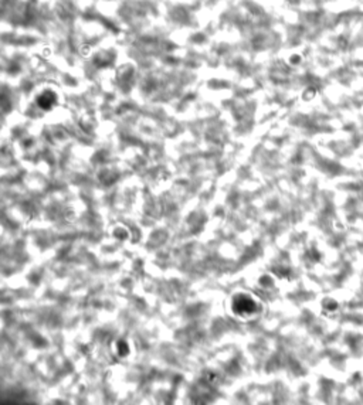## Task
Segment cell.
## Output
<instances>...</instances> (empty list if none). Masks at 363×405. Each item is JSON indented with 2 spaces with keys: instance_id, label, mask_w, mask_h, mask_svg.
I'll list each match as a JSON object with an SVG mask.
<instances>
[{
  "instance_id": "cell-1",
  "label": "cell",
  "mask_w": 363,
  "mask_h": 405,
  "mask_svg": "<svg viewBox=\"0 0 363 405\" xmlns=\"http://www.w3.org/2000/svg\"><path fill=\"white\" fill-rule=\"evenodd\" d=\"M233 309L240 316H247V315H251L253 312H255L257 305L253 299L247 298V296H240V298L234 299Z\"/></svg>"
}]
</instances>
